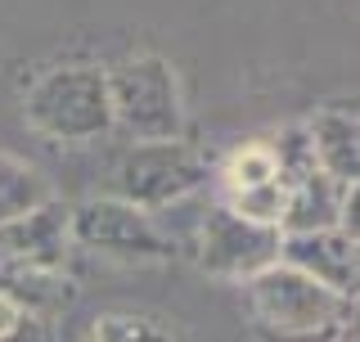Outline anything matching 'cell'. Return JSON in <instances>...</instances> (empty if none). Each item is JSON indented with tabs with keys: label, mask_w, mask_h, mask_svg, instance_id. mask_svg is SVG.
<instances>
[{
	"label": "cell",
	"mask_w": 360,
	"mask_h": 342,
	"mask_svg": "<svg viewBox=\"0 0 360 342\" xmlns=\"http://www.w3.org/2000/svg\"><path fill=\"white\" fill-rule=\"evenodd\" d=\"M243 284L252 315L266 329H275L279 338H315L352 320V298L324 289L320 279H311L307 270L288 266V261H270L266 270L248 275Z\"/></svg>",
	"instance_id": "obj_1"
},
{
	"label": "cell",
	"mask_w": 360,
	"mask_h": 342,
	"mask_svg": "<svg viewBox=\"0 0 360 342\" xmlns=\"http://www.w3.org/2000/svg\"><path fill=\"white\" fill-rule=\"evenodd\" d=\"M22 118L32 131L63 144H86L112 131V104H108V77L99 68H54L45 72L22 99Z\"/></svg>",
	"instance_id": "obj_2"
},
{
	"label": "cell",
	"mask_w": 360,
	"mask_h": 342,
	"mask_svg": "<svg viewBox=\"0 0 360 342\" xmlns=\"http://www.w3.org/2000/svg\"><path fill=\"white\" fill-rule=\"evenodd\" d=\"M104 77H108L112 127H122L131 140H176L185 131V104H180V86L167 59L135 54Z\"/></svg>",
	"instance_id": "obj_3"
},
{
	"label": "cell",
	"mask_w": 360,
	"mask_h": 342,
	"mask_svg": "<svg viewBox=\"0 0 360 342\" xmlns=\"http://www.w3.org/2000/svg\"><path fill=\"white\" fill-rule=\"evenodd\" d=\"M207 180V158L185 140H135L112 167V194L135 208H172Z\"/></svg>",
	"instance_id": "obj_4"
},
{
	"label": "cell",
	"mask_w": 360,
	"mask_h": 342,
	"mask_svg": "<svg viewBox=\"0 0 360 342\" xmlns=\"http://www.w3.org/2000/svg\"><path fill=\"white\" fill-rule=\"evenodd\" d=\"M68 234L90 253L117 261H162L172 257V239L153 225V216L127 198H86L68 212Z\"/></svg>",
	"instance_id": "obj_5"
},
{
	"label": "cell",
	"mask_w": 360,
	"mask_h": 342,
	"mask_svg": "<svg viewBox=\"0 0 360 342\" xmlns=\"http://www.w3.org/2000/svg\"><path fill=\"white\" fill-rule=\"evenodd\" d=\"M279 261V225L248 221L225 203L202 216L198 230V266L221 279H248Z\"/></svg>",
	"instance_id": "obj_6"
},
{
	"label": "cell",
	"mask_w": 360,
	"mask_h": 342,
	"mask_svg": "<svg viewBox=\"0 0 360 342\" xmlns=\"http://www.w3.org/2000/svg\"><path fill=\"white\" fill-rule=\"evenodd\" d=\"M279 261L307 270L311 279H320L324 289L356 298L360 261H356V239H347L338 225L329 230H307V234H279Z\"/></svg>",
	"instance_id": "obj_7"
},
{
	"label": "cell",
	"mask_w": 360,
	"mask_h": 342,
	"mask_svg": "<svg viewBox=\"0 0 360 342\" xmlns=\"http://www.w3.org/2000/svg\"><path fill=\"white\" fill-rule=\"evenodd\" d=\"M68 212L72 208L45 198L41 208L0 221V253L14 257V261H27V266H59L63 270L68 243H72V234H68Z\"/></svg>",
	"instance_id": "obj_8"
},
{
	"label": "cell",
	"mask_w": 360,
	"mask_h": 342,
	"mask_svg": "<svg viewBox=\"0 0 360 342\" xmlns=\"http://www.w3.org/2000/svg\"><path fill=\"white\" fill-rule=\"evenodd\" d=\"M352 180H333L329 171L315 167L297 185L284 189V212H279V234H307V230H329L338 225V208H342V189Z\"/></svg>",
	"instance_id": "obj_9"
},
{
	"label": "cell",
	"mask_w": 360,
	"mask_h": 342,
	"mask_svg": "<svg viewBox=\"0 0 360 342\" xmlns=\"http://www.w3.org/2000/svg\"><path fill=\"white\" fill-rule=\"evenodd\" d=\"M315 167L333 180H360V122L347 108H324L307 122Z\"/></svg>",
	"instance_id": "obj_10"
},
{
	"label": "cell",
	"mask_w": 360,
	"mask_h": 342,
	"mask_svg": "<svg viewBox=\"0 0 360 342\" xmlns=\"http://www.w3.org/2000/svg\"><path fill=\"white\" fill-rule=\"evenodd\" d=\"M0 293H9L27 315H41V320H45V315L72 306L77 284L68 279V270H59V266H27V261L9 257V270H5Z\"/></svg>",
	"instance_id": "obj_11"
},
{
	"label": "cell",
	"mask_w": 360,
	"mask_h": 342,
	"mask_svg": "<svg viewBox=\"0 0 360 342\" xmlns=\"http://www.w3.org/2000/svg\"><path fill=\"white\" fill-rule=\"evenodd\" d=\"M45 198H50V185H45L41 171L27 167V163H18V158L0 153V221L41 208Z\"/></svg>",
	"instance_id": "obj_12"
},
{
	"label": "cell",
	"mask_w": 360,
	"mask_h": 342,
	"mask_svg": "<svg viewBox=\"0 0 360 342\" xmlns=\"http://www.w3.org/2000/svg\"><path fill=\"white\" fill-rule=\"evenodd\" d=\"M266 149L275 158V180L284 189L315 171V149H311V131L307 127H284L275 140H266Z\"/></svg>",
	"instance_id": "obj_13"
},
{
	"label": "cell",
	"mask_w": 360,
	"mask_h": 342,
	"mask_svg": "<svg viewBox=\"0 0 360 342\" xmlns=\"http://www.w3.org/2000/svg\"><path fill=\"white\" fill-rule=\"evenodd\" d=\"M230 208L239 216H248V221L279 225V212H284V185H279V180H262V185L230 189Z\"/></svg>",
	"instance_id": "obj_14"
},
{
	"label": "cell",
	"mask_w": 360,
	"mask_h": 342,
	"mask_svg": "<svg viewBox=\"0 0 360 342\" xmlns=\"http://www.w3.org/2000/svg\"><path fill=\"white\" fill-rule=\"evenodd\" d=\"M90 342H172V334H167L162 324L144 320V315H122V311H112V315H104V320H95V329H90Z\"/></svg>",
	"instance_id": "obj_15"
},
{
	"label": "cell",
	"mask_w": 360,
	"mask_h": 342,
	"mask_svg": "<svg viewBox=\"0 0 360 342\" xmlns=\"http://www.w3.org/2000/svg\"><path fill=\"white\" fill-rule=\"evenodd\" d=\"M262 180H275V158H270L266 144H248L225 163V185L243 189V185H262Z\"/></svg>",
	"instance_id": "obj_16"
},
{
	"label": "cell",
	"mask_w": 360,
	"mask_h": 342,
	"mask_svg": "<svg viewBox=\"0 0 360 342\" xmlns=\"http://www.w3.org/2000/svg\"><path fill=\"white\" fill-rule=\"evenodd\" d=\"M338 230H342L347 239H360V185H356V180L342 189V208H338Z\"/></svg>",
	"instance_id": "obj_17"
},
{
	"label": "cell",
	"mask_w": 360,
	"mask_h": 342,
	"mask_svg": "<svg viewBox=\"0 0 360 342\" xmlns=\"http://www.w3.org/2000/svg\"><path fill=\"white\" fill-rule=\"evenodd\" d=\"M0 342H50V329H45V320L41 315H22V320L9 329Z\"/></svg>",
	"instance_id": "obj_18"
},
{
	"label": "cell",
	"mask_w": 360,
	"mask_h": 342,
	"mask_svg": "<svg viewBox=\"0 0 360 342\" xmlns=\"http://www.w3.org/2000/svg\"><path fill=\"white\" fill-rule=\"evenodd\" d=\"M22 315H27V311H22V306H18L14 298H9V293H0V338H5L9 329H14V324L22 320Z\"/></svg>",
	"instance_id": "obj_19"
}]
</instances>
